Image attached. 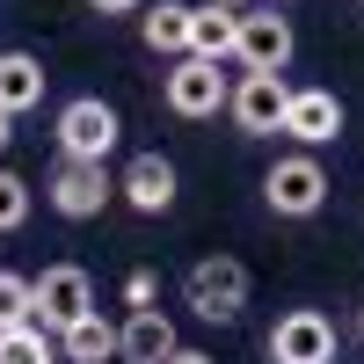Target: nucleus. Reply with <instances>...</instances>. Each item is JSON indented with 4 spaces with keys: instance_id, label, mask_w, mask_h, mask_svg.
I'll return each mask as SVG.
<instances>
[{
    "instance_id": "obj_1",
    "label": "nucleus",
    "mask_w": 364,
    "mask_h": 364,
    "mask_svg": "<svg viewBox=\"0 0 364 364\" xmlns=\"http://www.w3.org/2000/svg\"><path fill=\"white\" fill-rule=\"evenodd\" d=\"M248 291H255V277H248L240 255H197L182 269V299H190L197 321H240L248 314Z\"/></svg>"
},
{
    "instance_id": "obj_2",
    "label": "nucleus",
    "mask_w": 364,
    "mask_h": 364,
    "mask_svg": "<svg viewBox=\"0 0 364 364\" xmlns=\"http://www.w3.org/2000/svg\"><path fill=\"white\" fill-rule=\"evenodd\" d=\"M51 139H58V161H95L102 168L117 154V139H124V117H117L102 95H73L66 109H58Z\"/></svg>"
},
{
    "instance_id": "obj_3",
    "label": "nucleus",
    "mask_w": 364,
    "mask_h": 364,
    "mask_svg": "<svg viewBox=\"0 0 364 364\" xmlns=\"http://www.w3.org/2000/svg\"><path fill=\"white\" fill-rule=\"evenodd\" d=\"M328 190H336V182H328V168L314 154H277L269 175H262V204L277 211V219H321Z\"/></svg>"
},
{
    "instance_id": "obj_4",
    "label": "nucleus",
    "mask_w": 364,
    "mask_h": 364,
    "mask_svg": "<svg viewBox=\"0 0 364 364\" xmlns=\"http://www.w3.org/2000/svg\"><path fill=\"white\" fill-rule=\"evenodd\" d=\"M95 306V277H87L80 262H44L37 277H29V321L44 328V336H58L73 314Z\"/></svg>"
},
{
    "instance_id": "obj_5",
    "label": "nucleus",
    "mask_w": 364,
    "mask_h": 364,
    "mask_svg": "<svg viewBox=\"0 0 364 364\" xmlns=\"http://www.w3.org/2000/svg\"><path fill=\"white\" fill-rule=\"evenodd\" d=\"M226 73L211 66V58H175V66L161 73V102L182 117V124H204V117H219L226 109Z\"/></svg>"
},
{
    "instance_id": "obj_6",
    "label": "nucleus",
    "mask_w": 364,
    "mask_h": 364,
    "mask_svg": "<svg viewBox=\"0 0 364 364\" xmlns=\"http://www.w3.org/2000/svg\"><path fill=\"white\" fill-rule=\"evenodd\" d=\"M291 22L277 8H240V29H233V58H240V73H284L291 66Z\"/></svg>"
},
{
    "instance_id": "obj_7",
    "label": "nucleus",
    "mask_w": 364,
    "mask_h": 364,
    "mask_svg": "<svg viewBox=\"0 0 364 364\" xmlns=\"http://www.w3.org/2000/svg\"><path fill=\"white\" fill-rule=\"evenodd\" d=\"M269 364H336V321L321 306H291L269 328Z\"/></svg>"
},
{
    "instance_id": "obj_8",
    "label": "nucleus",
    "mask_w": 364,
    "mask_h": 364,
    "mask_svg": "<svg viewBox=\"0 0 364 364\" xmlns=\"http://www.w3.org/2000/svg\"><path fill=\"white\" fill-rule=\"evenodd\" d=\"M284 102H291V80H284V73H240V80L226 87V117H233L248 139H269V132H277V124H284Z\"/></svg>"
},
{
    "instance_id": "obj_9",
    "label": "nucleus",
    "mask_w": 364,
    "mask_h": 364,
    "mask_svg": "<svg viewBox=\"0 0 364 364\" xmlns=\"http://www.w3.org/2000/svg\"><path fill=\"white\" fill-rule=\"evenodd\" d=\"M117 197V182H109V168H95V161H58V175L44 182V204L58 211V219H102V204Z\"/></svg>"
},
{
    "instance_id": "obj_10",
    "label": "nucleus",
    "mask_w": 364,
    "mask_h": 364,
    "mask_svg": "<svg viewBox=\"0 0 364 364\" xmlns=\"http://www.w3.org/2000/svg\"><path fill=\"white\" fill-rule=\"evenodd\" d=\"M277 132L299 139L306 154H314V146H336V139H343V102H336V87H291Z\"/></svg>"
},
{
    "instance_id": "obj_11",
    "label": "nucleus",
    "mask_w": 364,
    "mask_h": 364,
    "mask_svg": "<svg viewBox=\"0 0 364 364\" xmlns=\"http://www.w3.org/2000/svg\"><path fill=\"white\" fill-rule=\"evenodd\" d=\"M175 190H182V182H175L168 154H132V168L117 175V197H124L132 211H146V219H161V211L175 204Z\"/></svg>"
},
{
    "instance_id": "obj_12",
    "label": "nucleus",
    "mask_w": 364,
    "mask_h": 364,
    "mask_svg": "<svg viewBox=\"0 0 364 364\" xmlns=\"http://www.w3.org/2000/svg\"><path fill=\"white\" fill-rule=\"evenodd\" d=\"M175 343L182 336H175V321L161 306H139V314H124V328H117V357L124 364H161Z\"/></svg>"
},
{
    "instance_id": "obj_13",
    "label": "nucleus",
    "mask_w": 364,
    "mask_h": 364,
    "mask_svg": "<svg viewBox=\"0 0 364 364\" xmlns=\"http://www.w3.org/2000/svg\"><path fill=\"white\" fill-rule=\"evenodd\" d=\"M58 357L66 364H109L117 357V321H102V306H87V314H73L66 328H58Z\"/></svg>"
},
{
    "instance_id": "obj_14",
    "label": "nucleus",
    "mask_w": 364,
    "mask_h": 364,
    "mask_svg": "<svg viewBox=\"0 0 364 364\" xmlns=\"http://www.w3.org/2000/svg\"><path fill=\"white\" fill-rule=\"evenodd\" d=\"M44 58L37 51H0V109L8 117H22V109H37L44 102Z\"/></svg>"
},
{
    "instance_id": "obj_15",
    "label": "nucleus",
    "mask_w": 364,
    "mask_h": 364,
    "mask_svg": "<svg viewBox=\"0 0 364 364\" xmlns=\"http://www.w3.org/2000/svg\"><path fill=\"white\" fill-rule=\"evenodd\" d=\"M233 29H240L233 8H211V0H197V8H190V58L226 66V58H233Z\"/></svg>"
},
{
    "instance_id": "obj_16",
    "label": "nucleus",
    "mask_w": 364,
    "mask_h": 364,
    "mask_svg": "<svg viewBox=\"0 0 364 364\" xmlns=\"http://www.w3.org/2000/svg\"><path fill=\"white\" fill-rule=\"evenodd\" d=\"M139 37H146V51L190 58V0H161V8H146L139 15Z\"/></svg>"
},
{
    "instance_id": "obj_17",
    "label": "nucleus",
    "mask_w": 364,
    "mask_h": 364,
    "mask_svg": "<svg viewBox=\"0 0 364 364\" xmlns=\"http://www.w3.org/2000/svg\"><path fill=\"white\" fill-rule=\"evenodd\" d=\"M0 364H58V343L44 336L37 321H22V328H0Z\"/></svg>"
},
{
    "instance_id": "obj_18",
    "label": "nucleus",
    "mask_w": 364,
    "mask_h": 364,
    "mask_svg": "<svg viewBox=\"0 0 364 364\" xmlns=\"http://www.w3.org/2000/svg\"><path fill=\"white\" fill-rule=\"evenodd\" d=\"M29 204H37V197H29V182H22L15 168H0V233H22V226H29Z\"/></svg>"
},
{
    "instance_id": "obj_19",
    "label": "nucleus",
    "mask_w": 364,
    "mask_h": 364,
    "mask_svg": "<svg viewBox=\"0 0 364 364\" xmlns=\"http://www.w3.org/2000/svg\"><path fill=\"white\" fill-rule=\"evenodd\" d=\"M22 321H29V277L0 269V328H22Z\"/></svg>"
},
{
    "instance_id": "obj_20",
    "label": "nucleus",
    "mask_w": 364,
    "mask_h": 364,
    "mask_svg": "<svg viewBox=\"0 0 364 364\" xmlns=\"http://www.w3.org/2000/svg\"><path fill=\"white\" fill-rule=\"evenodd\" d=\"M124 306L139 314V306H161V277H154V269H132V277H124Z\"/></svg>"
},
{
    "instance_id": "obj_21",
    "label": "nucleus",
    "mask_w": 364,
    "mask_h": 364,
    "mask_svg": "<svg viewBox=\"0 0 364 364\" xmlns=\"http://www.w3.org/2000/svg\"><path fill=\"white\" fill-rule=\"evenodd\" d=\"M161 364H211V357H204V350H190V343H175V350H168Z\"/></svg>"
},
{
    "instance_id": "obj_22",
    "label": "nucleus",
    "mask_w": 364,
    "mask_h": 364,
    "mask_svg": "<svg viewBox=\"0 0 364 364\" xmlns=\"http://www.w3.org/2000/svg\"><path fill=\"white\" fill-rule=\"evenodd\" d=\"M95 15H132V8H146V0H87Z\"/></svg>"
},
{
    "instance_id": "obj_23",
    "label": "nucleus",
    "mask_w": 364,
    "mask_h": 364,
    "mask_svg": "<svg viewBox=\"0 0 364 364\" xmlns=\"http://www.w3.org/2000/svg\"><path fill=\"white\" fill-rule=\"evenodd\" d=\"M8 146H15V117L0 109V154H8Z\"/></svg>"
},
{
    "instance_id": "obj_24",
    "label": "nucleus",
    "mask_w": 364,
    "mask_h": 364,
    "mask_svg": "<svg viewBox=\"0 0 364 364\" xmlns=\"http://www.w3.org/2000/svg\"><path fill=\"white\" fill-rule=\"evenodd\" d=\"M211 8H233V15H240V8H255V0H211Z\"/></svg>"
},
{
    "instance_id": "obj_25",
    "label": "nucleus",
    "mask_w": 364,
    "mask_h": 364,
    "mask_svg": "<svg viewBox=\"0 0 364 364\" xmlns=\"http://www.w3.org/2000/svg\"><path fill=\"white\" fill-rule=\"evenodd\" d=\"M262 8H284V0H262Z\"/></svg>"
},
{
    "instance_id": "obj_26",
    "label": "nucleus",
    "mask_w": 364,
    "mask_h": 364,
    "mask_svg": "<svg viewBox=\"0 0 364 364\" xmlns=\"http://www.w3.org/2000/svg\"><path fill=\"white\" fill-rule=\"evenodd\" d=\"M357 336H364V314H357Z\"/></svg>"
},
{
    "instance_id": "obj_27",
    "label": "nucleus",
    "mask_w": 364,
    "mask_h": 364,
    "mask_svg": "<svg viewBox=\"0 0 364 364\" xmlns=\"http://www.w3.org/2000/svg\"><path fill=\"white\" fill-rule=\"evenodd\" d=\"M357 8H364V0H357Z\"/></svg>"
}]
</instances>
